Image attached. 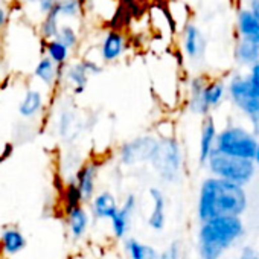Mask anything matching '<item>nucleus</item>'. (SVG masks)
Masks as SVG:
<instances>
[{"mask_svg": "<svg viewBox=\"0 0 259 259\" xmlns=\"http://www.w3.org/2000/svg\"><path fill=\"white\" fill-rule=\"evenodd\" d=\"M23 2H26V4H34V2H37V0H23Z\"/></svg>", "mask_w": 259, "mask_h": 259, "instance_id": "ea45409f", "label": "nucleus"}, {"mask_svg": "<svg viewBox=\"0 0 259 259\" xmlns=\"http://www.w3.org/2000/svg\"><path fill=\"white\" fill-rule=\"evenodd\" d=\"M63 78L73 87L75 95H81L89 82V73L85 72L81 60L79 61H73L67 66H64L63 69Z\"/></svg>", "mask_w": 259, "mask_h": 259, "instance_id": "6ab92c4d", "label": "nucleus"}, {"mask_svg": "<svg viewBox=\"0 0 259 259\" xmlns=\"http://www.w3.org/2000/svg\"><path fill=\"white\" fill-rule=\"evenodd\" d=\"M254 165L259 166V139H257V145H256V153H254V159H253Z\"/></svg>", "mask_w": 259, "mask_h": 259, "instance_id": "4c0bfd02", "label": "nucleus"}, {"mask_svg": "<svg viewBox=\"0 0 259 259\" xmlns=\"http://www.w3.org/2000/svg\"><path fill=\"white\" fill-rule=\"evenodd\" d=\"M248 206L245 188L217 179L206 177L198 191L197 217L200 223L218 217H241Z\"/></svg>", "mask_w": 259, "mask_h": 259, "instance_id": "f257e3e1", "label": "nucleus"}, {"mask_svg": "<svg viewBox=\"0 0 259 259\" xmlns=\"http://www.w3.org/2000/svg\"><path fill=\"white\" fill-rule=\"evenodd\" d=\"M150 163L163 182L176 183L183 169V154L179 141L174 136H162Z\"/></svg>", "mask_w": 259, "mask_h": 259, "instance_id": "39448f33", "label": "nucleus"}, {"mask_svg": "<svg viewBox=\"0 0 259 259\" xmlns=\"http://www.w3.org/2000/svg\"><path fill=\"white\" fill-rule=\"evenodd\" d=\"M8 23H10V13L5 8H0V29L7 28Z\"/></svg>", "mask_w": 259, "mask_h": 259, "instance_id": "c9c22d12", "label": "nucleus"}, {"mask_svg": "<svg viewBox=\"0 0 259 259\" xmlns=\"http://www.w3.org/2000/svg\"><path fill=\"white\" fill-rule=\"evenodd\" d=\"M154 259H182V244L179 241H172L163 251H159Z\"/></svg>", "mask_w": 259, "mask_h": 259, "instance_id": "7c9ffc66", "label": "nucleus"}, {"mask_svg": "<svg viewBox=\"0 0 259 259\" xmlns=\"http://www.w3.org/2000/svg\"><path fill=\"white\" fill-rule=\"evenodd\" d=\"M138 209V198L135 194H128L123 200V203L119 206L117 212L114 213V217L110 220L111 224V232L114 235V238L117 239H125L130 224H132V217L135 215Z\"/></svg>", "mask_w": 259, "mask_h": 259, "instance_id": "6e6552de", "label": "nucleus"}, {"mask_svg": "<svg viewBox=\"0 0 259 259\" xmlns=\"http://www.w3.org/2000/svg\"><path fill=\"white\" fill-rule=\"evenodd\" d=\"M248 78L259 87V61L254 63L253 66H250V69H248Z\"/></svg>", "mask_w": 259, "mask_h": 259, "instance_id": "f704fd0d", "label": "nucleus"}, {"mask_svg": "<svg viewBox=\"0 0 259 259\" xmlns=\"http://www.w3.org/2000/svg\"><path fill=\"white\" fill-rule=\"evenodd\" d=\"M256 145L257 138L254 132H250L241 125H227L218 132L215 150L230 157L253 160Z\"/></svg>", "mask_w": 259, "mask_h": 259, "instance_id": "7ed1b4c3", "label": "nucleus"}, {"mask_svg": "<svg viewBox=\"0 0 259 259\" xmlns=\"http://www.w3.org/2000/svg\"><path fill=\"white\" fill-rule=\"evenodd\" d=\"M26 244L28 241L25 235L17 227H7L0 233V248L8 256L20 253L26 247Z\"/></svg>", "mask_w": 259, "mask_h": 259, "instance_id": "a211bd4d", "label": "nucleus"}, {"mask_svg": "<svg viewBox=\"0 0 259 259\" xmlns=\"http://www.w3.org/2000/svg\"><path fill=\"white\" fill-rule=\"evenodd\" d=\"M206 166L212 177L239 185L242 188H245L256 174V165L253 160L230 157L218 153L217 150L209 156Z\"/></svg>", "mask_w": 259, "mask_h": 259, "instance_id": "20e7f679", "label": "nucleus"}, {"mask_svg": "<svg viewBox=\"0 0 259 259\" xmlns=\"http://www.w3.org/2000/svg\"><path fill=\"white\" fill-rule=\"evenodd\" d=\"M57 41H60L61 45H64L69 51H75L79 45V35L78 31L70 26V25H63L58 28V34L55 37Z\"/></svg>", "mask_w": 259, "mask_h": 259, "instance_id": "c85d7f7f", "label": "nucleus"}, {"mask_svg": "<svg viewBox=\"0 0 259 259\" xmlns=\"http://www.w3.org/2000/svg\"><path fill=\"white\" fill-rule=\"evenodd\" d=\"M81 63H82L85 72L89 73V76H90V75H98V73L102 72V67L99 66V63H96V61H93V60H90V58H82Z\"/></svg>", "mask_w": 259, "mask_h": 259, "instance_id": "2f4dec72", "label": "nucleus"}, {"mask_svg": "<svg viewBox=\"0 0 259 259\" xmlns=\"http://www.w3.org/2000/svg\"><path fill=\"white\" fill-rule=\"evenodd\" d=\"M63 69L57 66L52 60H49L48 57H41L34 69V76L37 79H40L45 85L48 87H54L55 84L61 82L63 78Z\"/></svg>", "mask_w": 259, "mask_h": 259, "instance_id": "dca6fc26", "label": "nucleus"}, {"mask_svg": "<svg viewBox=\"0 0 259 259\" xmlns=\"http://www.w3.org/2000/svg\"><path fill=\"white\" fill-rule=\"evenodd\" d=\"M226 87L232 104L251 123H254L259 116V87L248 78V75H233Z\"/></svg>", "mask_w": 259, "mask_h": 259, "instance_id": "423d86ee", "label": "nucleus"}, {"mask_svg": "<svg viewBox=\"0 0 259 259\" xmlns=\"http://www.w3.org/2000/svg\"><path fill=\"white\" fill-rule=\"evenodd\" d=\"M159 145V139L154 136H139L130 142H125L117 150V159L125 166L151 162Z\"/></svg>", "mask_w": 259, "mask_h": 259, "instance_id": "0eeeda50", "label": "nucleus"}, {"mask_svg": "<svg viewBox=\"0 0 259 259\" xmlns=\"http://www.w3.org/2000/svg\"><path fill=\"white\" fill-rule=\"evenodd\" d=\"M58 8L57 5L45 14L43 20H41V25H40V29H38V34L41 37V40L45 41H49V40H55L57 34H58V28H60V23H58Z\"/></svg>", "mask_w": 259, "mask_h": 259, "instance_id": "bb28decb", "label": "nucleus"}, {"mask_svg": "<svg viewBox=\"0 0 259 259\" xmlns=\"http://www.w3.org/2000/svg\"><path fill=\"white\" fill-rule=\"evenodd\" d=\"M43 107H45L43 93L40 90L29 89L19 104V113L25 119H34L43 111Z\"/></svg>", "mask_w": 259, "mask_h": 259, "instance_id": "aec40b11", "label": "nucleus"}, {"mask_svg": "<svg viewBox=\"0 0 259 259\" xmlns=\"http://www.w3.org/2000/svg\"><path fill=\"white\" fill-rule=\"evenodd\" d=\"M123 247L130 259H153L159 253L153 245L145 244L138 238H125Z\"/></svg>", "mask_w": 259, "mask_h": 259, "instance_id": "393cba45", "label": "nucleus"}, {"mask_svg": "<svg viewBox=\"0 0 259 259\" xmlns=\"http://www.w3.org/2000/svg\"><path fill=\"white\" fill-rule=\"evenodd\" d=\"M248 11L256 17V20L259 22V0H250L248 2Z\"/></svg>", "mask_w": 259, "mask_h": 259, "instance_id": "e433bc0d", "label": "nucleus"}, {"mask_svg": "<svg viewBox=\"0 0 259 259\" xmlns=\"http://www.w3.org/2000/svg\"><path fill=\"white\" fill-rule=\"evenodd\" d=\"M235 58L242 66H253L259 61V43L239 38L235 46Z\"/></svg>", "mask_w": 259, "mask_h": 259, "instance_id": "b1692460", "label": "nucleus"}, {"mask_svg": "<svg viewBox=\"0 0 259 259\" xmlns=\"http://www.w3.org/2000/svg\"><path fill=\"white\" fill-rule=\"evenodd\" d=\"M207 78L203 75H197L192 76L189 81V96H188V108L191 113L194 114H201L203 113V107H201V93L204 90V85L207 84Z\"/></svg>", "mask_w": 259, "mask_h": 259, "instance_id": "4be33fe9", "label": "nucleus"}, {"mask_svg": "<svg viewBox=\"0 0 259 259\" xmlns=\"http://www.w3.org/2000/svg\"><path fill=\"white\" fill-rule=\"evenodd\" d=\"M217 136H218L217 122L209 114L203 119L201 130H200V144H198V162H200V165H206L209 156L215 151Z\"/></svg>", "mask_w": 259, "mask_h": 259, "instance_id": "f8f14e48", "label": "nucleus"}, {"mask_svg": "<svg viewBox=\"0 0 259 259\" xmlns=\"http://www.w3.org/2000/svg\"><path fill=\"white\" fill-rule=\"evenodd\" d=\"M126 37L119 29H108L101 41V60L104 63L117 61L126 49Z\"/></svg>", "mask_w": 259, "mask_h": 259, "instance_id": "9d476101", "label": "nucleus"}, {"mask_svg": "<svg viewBox=\"0 0 259 259\" xmlns=\"http://www.w3.org/2000/svg\"><path fill=\"white\" fill-rule=\"evenodd\" d=\"M75 126V116L70 110H64L61 114H60V120H58V133L61 138H67L72 130Z\"/></svg>", "mask_w": 259, "mask_h": 259, "instance_id": "c756f323", "label": "nucleus"}, {"mask_svg": "<svg viewBox=\"0 0 259 259\" xmlns=\"http://www.w3.org/2000/svg\"><path fill=\"white\" fill-rule=\"evenodd\" d=\"M236 29H238V34H239V38L259 43V22L248 11V8H242V10L238 11Z\"/></svg>", "mask_w": 259, "mask_h": 259, "instance_id": "f3484780", "label": "nucleus"}, {"mask_svg": "<svg viewBox=\"0 0 259 259\" xmlns=\"http://www.w3.org/2000/svg\"><path fill=\"white\" fill-rule=\"evenodd\" d=\"M84 203V198L81 195V191L78 189L75 180H69L67 183L63 185L61 188V207L64 215H67L69 212H72L76 207H81Z\"/></svg>", "mask_w": 259, "mask_h": 259, "instance_id": "5701e85b", "label": "nucleus"}, {"mask_svg": "<svg viewBox=\"0 0 259 259\" xmlns=\"http://www.w3.org/2000/svg\"><path fill=\"white\" fill-rule=\"evenodd\" d=\"M66 221H67V227L69 232L72 235L73 239H79L85 235L89 224H90V215L89 212L81 206L73 209L72 212H69L66 215Z\"/></svg>", "mask_w": 259, "mask_h": 259, "instance_id": "412c9836", "label": "nucleus"}, {"mask_svg": "<svg viewBox=\"0 0 259 259\" xmlns=\"http://www.w3.org/2000/svg\"><path fill=\"white\" fill-rule=\"evenodd\" d=\"M253 126H254V130H256V132H254V133H257V135H259V116H257L256 122L253 123Z\"/></svg>", "mask_w": 259, "mask_h": 259, "instance_id": "58836bf2", "label": "nucleus"}, {"mask_svg": "<svg viewBox=\"0 0 259 259\" xmlns=\"http://www.w3.org/2000/svg\"><path fill=\"white\" fill-rule=\"evenodd\" d=\"M84 4L85 0H58V14L66 19H79L84 13Z\"/></svg>", "mask_w": 259, "mask_h": 259, "instance_id": "cd10ccee", "label": "nucleus"}, {"mask_svg": "<svg viewBox=\"0 0 259 259\" xmlns=\"http://www.w3.org/2000/svg\"><path fill=\"white\" fill-rule=\"evenodd\" d=\"M227 87L223 79H209L204 85V90L201 93V107L204 117L210 114L213 108H217L226 98Z\"/></svg>", "mask_w": 259, "mask_h": 259, "instance_id": "ddd939ff", "label": "nucleus"}, {"mask_svg": "<svg viewBox=\"0 0 259 259\" xmlns=\"http://www.w3.org/2000/svg\"><path fill=\"white\" fill-rule=\"evenodd\" d=\"M150 197L153 201V210L148 217V226L154 232H162L166 224V200L165 194L160 188H151L150 189Z\"/></svg>", "mask_w": 259, "mask_h": 259, "instance_id": "2eb2a0df", "label": "nucleus"}, {"mask_svg": "<svg viewBox=\"0 0 259 259\" xmlns=\"http://www.w3.org/2000/svg\"><path fill=\"white\" fill-rule=\"evenodd\" d=\"M43 54H45L43 57H48L60 67H64L70 58V51L57 40H49V41L43 40Z\"/></svg>", "mask_w": 259, "mask_h": 259, "instance_id": "a878e982", "label": "nucleus"}, {"mask_svg": "<svg viewBox=\"0 0 259 259\" xmlns=\"http://www.w3.org/2000/svg\"><path fill=\"white\" fill-rule=\"evenodd\" d=\"M99 174V165L93 160L84 162L75 172V183L81 191L84 201H90L96 192V179Z\"/></svg>", "mask_w": 259, "mask_h": 259, "instance_id": "9b49d317", "label": "nucleus"}, {"mask_svg": "<svg viewBox=\"0 0 259 259\" xmlns=\"http://www.w3.org/2000/svg\"><path fill=\"white\" fill-rule=\"evenodd\" d=\"M238 259H259V251L251 245H244Z\"/></svg>", "mask_w": 259, "mask_h": 259, "instance_id": "473e14b6", "label": "nucleus"}, {"mask_svg": "<svg viewBox=\"0 0 259 259\" xmlns=\"http://www.w3.org/2000/svg\"><path fill=\"white\" fill-rule=\"evenodd\" d=\"M182 48H183V54L191 61H198L203 58L206 49V40L203 32L194 23L185 25L182 32Z\"/></svg>", "mask_w": 259, "mask_h": 259, "instance_id": "1a4fd4ad", "label": "nucleus"}, {"mask_svg": "<svg viewBox=\"0 0 259 259\" xmlns=\"http://www.w3.org/2000/svg\"><path fill=\"white\" fill-rule=\"evenodd\" d=\"M37 4H38L40 13L46 14V13H49L58 4V0H37Z\"/></svg>", "mask_w": 259, "mask_h": 259, "instance_id": "72a5a7b5", "label": "nucleus"}, {"mask_svg": "<svg viewBox=\"0 0 259 259\" xmlns=\"http://www.w3.org/2000/svg\"><path fill=\"white\" fill-rule=\"evenodd\" d=\"M245 233L241 217H218L204 221L198 227V256L200 259H221Z\"/></svg>", "mask_w": 259, "mask_h": 259, "instance_id": "f03ea898", "label": "nucleus"}, {"mask_svg": "<svg viewBox=\"0 0 259 259\" xmlns=\"http://www.w3.org/2000/svg\"><path fill=\"white\" fill-rule=\"evenodd\" d=\"M119 204L116 195L110 191H102L93 195L90 200V210L98 220H111L117 212Z\"/></svg>", "mask_w": 259, "mask_h": 259, "instance_id": "4468645a", "label": "nucleus"}]
</instances>
